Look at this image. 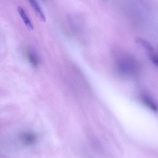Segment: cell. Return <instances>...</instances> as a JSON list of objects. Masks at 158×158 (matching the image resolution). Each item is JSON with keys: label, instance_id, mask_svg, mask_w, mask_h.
I'll use <instances>...</instances> for the list:
<instances>
[{"label": "cell", "instance_id": "1", "mask_svg": "<svg viewBox=\"0 0 158 158\" xmlns=\"http://www.w3.org/2000/svg\"><path fill=\"white\" fill-rule=\"evenodd\" d=\"M27 1L30 5L32 8L34 10L36 15L40 19V20H41L43 22H45L46 21V17L37 0H27Z\"/></svg>", "mask_w": 158, "mask_h": 158}, {"label": "cell", "instance_id": "2", "mask_svg": "<svg viewBox=\"0 0 158 158\" xmlns=\"http://www.w3.org/2000/svg\"><path fill=\"white\" fill-rule=\"evenodd\" d=\"M21 143L26 146H31L35 143L36 136L34 134L30 132L23 133L20 136Z\"/></svg>", "mask_w": 158, "mask_h": 158}, {"label": "cell", "instance_id": "3", "mask_svg": "<svg viewBox=\"0 0 158 158\" xmlns=\"http://www.w3.org/2000/svg\"><path fill=\"white\" fill-rule=\"evenodd\" d=\"M17 11L21 19H23V22L27 28L29 30H32L33 29V25L25 10L21 6H18L17 7Z\"/></svg>", "mask_w": 158, "mask_h": 158}, {"label": "cell", "instance_id": "4", "mask_svg": "<svg viewBox=\"0 0 158 158\" xmlns=\"http://www.w3.org/2000/svg\"><path fill=\"white\" fill-rule=\"evenodd\" d=\"M142 98V101L145 105H146L150 109L154 111H157L158 110V107L156 102L149 97L147 96H143Z\"/></svg>", "mask_w": 158, "mask_h": 158}, {"label": "cell", "instance_id": "5", "mask_svg": "<svg viewBox=\"0 0 158 158\" xmlns=\"http://www.w3.org/2000/svg\"><path fill=\"white\" fill-rule=\"evenodd\" d=\"M27 58L31 64L34 67H37L39 64V60L37 55L32 51H28L27 53Z\"/></svg>", "mask_w": 158, "mask_h": 158}, {"label": "cell", "instance_id": "6", "mask_svg": "<svg viewBox=\"0 0 158 158\" xmlns=\"http://www.w3.org/2000/svg\"><path fill=\"white\" fill-rule=\"evenodd\" d=\"M137 42L138 43H139L140 45L143 46L145 48L147 49L148 51H150V52L153 51V47H152V46L150 45V44L149 43L147 42V41L145 40L139 38V39H138L137 40Z\"/></svg>", "mask_w": 158, "mask_h": 158}, {"label": "cell", "instance_id": "7", "mask_svg": "<svg viewBox=\"0 0 158 158\" xmlns=\"http://www.w3.org/2000/svg\"><path fill=\"white\" fill-rule=\"evenodd\" d=\"M150 59L154 64L158 67V54L157 53H152L150 55Z\"/></svg>", "mask_w": 158, "mask_h": 158}]
</instances>
